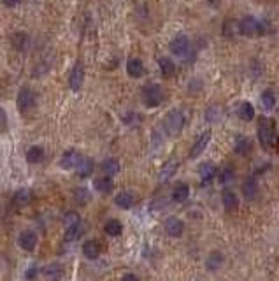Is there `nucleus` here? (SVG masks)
Returning <instances> with one entry per match:
<instances>
[{"label": "nucleus", "instance_id": "1", "mask_svg": "<svg viewBox=\"0 0 279 281\" xmlns=\"http://www.w3.org/2000/svg\"><path fill=\"white\" fill-rule=\"evenodd\" d=\"M258 140L267 151H276V149H279V136L278 132H276L274 120L263 116L262 120L258 121Z\"/></svg>", "mask_w": 279, "mask_h": 281}, {"label": "nucleus", "instance_id": "11", "mask_svg": "<svg viewBox=\"0 0 279 281\" xmlns=\"http://www.w3.org/2000/svg\"><path fill=\"white\" fill-rule=\"evenodd\" d=\"M209 140H211V132H204L200 134L199 137H197V140L193 142L192 149H190V158H197L200 157L204 151H206V148H208Z\"/></svg>", "mask_w": 279, "mask_h": 281}, {"label": "nucleus", "instance_id": "25", "mask_svg": "<svg viewBox=\"0 0 279 281\" xmlns=\"http://www.w3.org/2000/svg\"><path fill=\"white\" fill-rule=\"evenodd\" d=\"M237 114H239V118L243 121H251L253 118H255V107H253L251 102H241L239 109H237Z\"/></svg>", "mask_w": 279, "mask_h": 281}, {"label": "nucleus", "instance_id": "38", "mask_svg": "<svg viewBox=\"0 0 279 281\" xmlns=\"http://www.w3.org/2000/svg\"><path fill=\"white\" fill-rule=\"evenodd\" d=\"M20 2H21V0H2V4L7 5V7H16Z\"/></svg>", "mask_w": 279, "mask_h": 281}, {"label": "nucleus", "instance_id": "6", "mask_svg": "<svg viewBox=\"0 0 279 281\" xmlns=\"http://www.w3.org/2000/svg\"><path fill=\"white\" fill-rule=\"evenodd\" d=\"M34 101H35L34 92L30 88H27V86H23V88L20 90V93H18V99H16L18 111H20L21 114H27V112L34 107Z\"/></svg>", "mask_w": 279, "mask_h": 281}, {"label": "nucleus", "instance_id": "21", "mask_svg": "<svg viewBox=\"0 0 279 281\" xmlns=\"http://www.w3.org/2000/svg\"><path fill=\"white\" fill-rule=\"evenodd\" d=\"M93 169H95V164H93L92 158L83 157V160H81V162H79V165H77L76 173H77V176H79L81 179H86L88 176H92Z\"/></svg>", "mask_w": 279, "mask_h": 281}, {"label": "nucleus", "instance_id": "37", "mask_svg": "<svg viewBox=\"0 0 279 281\" xmlns=\"http://www.w3.org/2000/svg\"><path fill=\"white\" fill-rule=\"evenodd\" d=\"M77 221H81V218L77 216L76 213H67V214H65V227H67V225H72V223H77Z\"/></svg>", "mask_w": 279, "mask_h": 281}, {"label": "nucleus", "instance_id": "12", "mask_svg": "<svg viewBox=\"0 0 279 281\" xmlns=\"http://www.w3.org/2000/svg\"><path fill=\"white\" fill-rule=\"evenodd\" d=\"M102 253V246L97 239H88V241L83 243V255L88 258V260H97Z\"/></svg>", "mask_w": 279, "mask_h": 281}, {"label": "nucleus", "instance_id": "30", "mask_svg": "<svg viewBox=\"0 0 279 281\" xmlns=\"http://www.w3.org/2000/svg\"><path fill=\"white\" fill-rule=\"evenodd\" d=\"M120 162L116 160V158H105L102 162V171H104L107 176H114V174L120 173Z\"/></svg>", "mask_w": 279, "mask_h": 281}, {"label": "nucleus", "instance_id": "8", "mask_svg": "<svg viewBox=\"0 0 279 281\" xmlns=\"http://www.w3.org/2000/svg\"><path fill=\"white\" fill-rule=\"evenodd\" d=\"M18 245H20L21 249L32 253L37 246V234L34 232V230H28V229L23 230V232L18 236Z\"/></svg>", "mask_w": 279, "mask_h": 281}, {"label": "nucleus", "instance_id": "28", "mask_svg": "<svg viewBox=\"0 0 279 281\" xmlns=\"http://www.w3.org/2000/svg\"><path fill=\"white\" fill-rule=\"evenodd\" d=\"M158 65H160V70H162V74H164L165 77L174 76L175 65H174V62H172L171 58H167V56H162V58H158Z\"/></svg>", "mask_w": 279, "mask_h": 281}, {"label": "nucleus", "instance_id": "2", "mask_svg": "<svg viewBox=\"0 0 279 281\" xmlns=\"http://www.w3.org/2000/svg\"><path fill=\"white\" fill-rule=\"evenodd\" d=\"M269 25L265 21L256 20L255 16H244L243 20L239 21V32L243 35L247 37H255V35H263L267 32Z\"/></svg>", "mask_w": 279, "mask_h": 281}, {"label": "nucleus", "instance_id": "7", "mask_svg": "<svg viewBox=\"0 0 279 281\" xmlns=\"http://www.w3.org/2000/svg\"><path fill=\"white\" fill-rule=\"evenodd\" d=\"M83 160V155H81L77 149H67V151L62 155L60 162H58V165H60L64 171H76L77 165H79V162Z\"/></svg>", "mask_w": 279, "mask_h": 281}, {"label": "nucleus", "instance_id": "17", "mask_svg": "<svg viewBox=\"0 0 279 281\" xmlns=\"http://www.w3.org/2000/svg\"><path fill=\"white\" fill-rule=\"evenodd\" d=\"M93 186H95L97 192L100 193H111L112 188H114V183H112V176H100L93 181Z\"/></svg>", "mask_w": 279, "mask_h": 281}, {"label": "nucleus", "instance_id": "5", "mask_svg": "<svg viewBox=\"0 0 279 281\" xmlns=\"http://www.w3.org/2000/svg\"><path fill=\"white\" fill-rule=\"evenodd\" d=\"M171 53L177 58H186L192 51V44H190V39L186 35H177L171 40Z\"/></svg>", "mask_w": 279, "mask_h": 281}, {"label": "nucleus", "instance_id": "22", "mask_svg": "<svg viewBox=\"0 0 279 281\" xmlns=\"http://www.w3.org/2000/svg\"><path fill=\"white\" fill-rule=\"evenodd\" d=\"M243 193H244V197H246L247 201H253V199H256V195H258V183H256L255 177H247V179L244 181Z\"/></svg>", "mask_w": 279, "mask_h": 281}, {"label": "nucleus", "instance_id": "27", "mask_svg": "<svg viewBox=\"0 0 279 281\" xmlns=\"http://www.w3.org/2000/svg\"><path fill=\"white\" fill-rule=\"evenodd\" d=\"M44 160V149L40 146H32L27 151V162L28 164H40Z\"/></svg>", "mask_w": 279, "mask_h": 281}, {"label": "nucleus", "instance_id": "39", "mask_svg": "<svg viewBox=\"0 0 279 281\" xmlns=\"http://www.w3.org/2000/svg\"><path fill=\"white\" fill-rule=\"evenodd\" d=\"M121 280H123V281H137L139 278H137L136 274H125V276L121 278Z\"/></svg>", "mask_w": 279, "mask_h": 281}, {"label": "nucleus", "instance_id": "33", "mask_svg": "<svg viewBox=\"0 0 279 281\" xmlns=\"http://www.w3.org/2000/svg\"><path fill=\"white\" fill-rule=\"evenodd\" d=\"M260 99H262V105L265 109H269V111L276 105V93L272 92V90H265V92H262V97H260Z\"/></svg>", "mask_w": 279, "mask_h": 281}, {"label": "nucleus", "instance_id": "34", "mask_svg": "<svg viewBox=\"0 0 279 281\" xmlns=\"http://www.w3.org/2000/svg\"><path fill=\"white\" fill-rule=\"evenodd\" d=\"M42 273H44V276H46V278H51V280H58V278H62V265L51 264V265H48V267H44Z\"/></svg>", "mask_w": 279, "mask_h": 281}, {"label": "nucleus", "instance_id": "13", "mask_svg": "<svg viewBox=\"0 0 279 281\" xmlns=\"http://www.w3.org/2000/svg\"><path fill=\"white\" fill-rule=\"evenodd\" d=\"M216 165L212 162H204V164L199 165V174H200V183L202 185H209L216 176Z\"/></svg>", "mask_w": 279, "mask_h": 281}, {"label": "nucleus", "instance_id": "3", "mask_svg": "<svg viewBox=\"0 0 279 281\" xmlns=\"http://www.w3.org/2000/svg\"><path fill=\"white\" fill-rule=\"evenodd\" d=\"M183 127H184L183 112L177 111V109H172V111H169L167 116H165V120H164L165 132H167L171 137H175V136H179V134H181Z\"/></svg>", "mask_w": 279, "mask_h": 281}, {"label": "nucleus", "instance_id": "10", "mask_svg": "<svg viewBox=\"0 0 279 281\" xmlns=\"http://www.w3.org/2000/svg\"><path fill=\"white\" fill-rule=\"evenodd\" d=\"M83 81H84V67L81 64H76L74 69L70 70V76H69V88L72 92H77L83 86Z\"/></svg>", "mask_w": 279, "mask_h": 281}, {"label": "nucleus", "instance_id": "23", "mask_svg": "<svg viewBox=\"0 0 279 281\" xmlns=\"http://www.w3.org/2000/svg\"><path fill=\"white\" fill-rule=\"evenodd\" d=\"M104 230L107 236L118 237V236H121V232H123V223H121L120 220H116V218H111V220L105 221Z\"/></svg>", "mask_w": 279, "mask_h": 281}, {"label": "nucleus", "instance_id": "15", "mask_svg": "<svg viewBox=\"0 0 279 281\" xmlns=\"http://www.w3.org/2000/svg\"><path fill=\"white\" fill-rule=\"evenodd\" d=\"M253 149V142L249 137L246 136H239L236 139V144H234V151L241 157H247V153H251Z\"/></svg>", "mask_w": 279, "mask_h": 281}, {"label": "nucleus", "instance_id": "19", "mask_svg": "<svg viewBox=\"0 0 279 281\" xmlns=\"http://www.w3.org/2000/svg\"><path fill=\"white\" fill-rule=\"evenodd\" d=\"M83 230H84V227L81 221L67 225V227H65V241L72 243V241H76V239H79V237L83 236Z\"/></svg>", "mask_w": 279, "mask_h": 281}, {"label": "nucleus", "instance_id": "31", "mask_svg": "<svg viewBox=\"0 0 279 281\" xmlns=\"http://www.w3.org/2000/svg\"><path fill=\"white\" fill-rule=\"evenodd\" d=\"M175 169H177V162H175V160H169L167 164H165L164 167H162V173H160L158 179H160V181L171 179V177L174 176Z\"/></svg>", "mask_w": 279, "mask_h": 281}, {"label": "nucleus", "instance_id": "24", "mask_svg": "<svg viewBox=\"0 0 279 281\" xmlns=\"http://www.w3.org/2000/svg\"><path fill=\"white\" fill-rule=\"evenodd\" d=\"M12 201H14V204H16L18 208H25V206H28L30 201H32V192L28 188H20L16 193H14Z\"/></svg>", "mask_w": 279, "mask_h": 281}, {"label": "nucleus", "instance_id": "20", "mask_svg": "<svg viewBox=\"0 0 279 281\" xmlns=\"http://www.w3.org/2000/svg\"><path fill=\"white\" fill-rule=\"evenodd\" d=\"M114 204L121 209H130L132 206L136 204V197L130 192H120L114 197Z\"/></svg>", "mask_w": 279, "mask_h": 281}, {"label": "nucleus", "instance_id": "26", "mask_svg": "<svg viewBox=\"0 0 279 281\" xmlns=\"http://www.w3.org/2000/svg\"><path fill=\"white\" fill-rule=\"evenodd\" d=\"M188 197H190V186L184 185V183H179L172 190V201L174 202H184L188 201Z\"/></svg>", "mask_w": 279, "mask_h": 281}, {"label": "nucleus", "instance_id": "32", "mask_svg": "<svg viewBox=\"0 0 279 281\" xmlns=\"http://www.w3.org/2000/svg\"><path fill=\"white\" fill-rule=\"evenodd\" d=\"M74 201L77 206H86L88 202L92 201V195L86 188H76L74 190Z\"/></svg>", "mask_w": 279, "mask_h": 281}, {"label": "nucleus", "instance_id": "18", "mask_svg": "<svg viewBox=\"0 0 279 281\" xmlns=\"http://www.w3.org/2000/svg\"><path fill=\"white\" fill-rule=\"evenodd\" d=\"M221 265H223V253H219V251L209 253L208 258H206V269L211 271V273H216Z\"/></svg>", "mask_w": 279, "mask_h": 281}, {"label": "nucleus", "instance_id": "4", "mask_svg": "<svg viewBox=\"0 0 279 281\" xmlns=\"http://www.w3.org/2000/svg\"><path fill=\"white\" fill-rule=\"evenodd\" d=\"M164 97H165L164 90L156 83H149L142 88V101L148 107H158L164 102Z\"/></svg>", "mask_w": 279, "mask_h": 281}, {"label": "nucleus", "instance_id": "9", "mask_svg": "<svg viewBox=\"0 0 279 281\" xmlns=\"http://www.w3.org/2000/svg\"><path fill=\"white\" fill-rule=\"evenodd\" d=\"M164 227H165V232H167L171 237H181L184 232V221L177 216L167 218L165 223H164Z\"/></svg>", "mask_w": 279, "mask_h": 281}, {"label": "nucleus", "instance_id": "16", "mask_svg": "<svg viewBox=\"0 0 279 281\" xmlns=\"http://www.w3.org/2000/svg\"><path fill=\"white\" fill-rule=\"evenodd\" d=\"M127 72L130 77L134 79H139V77L144 76V64L140 58H130L127 62Z\"/></svg>", "mask_w": 279, "mask_h": 281}, {"label": "nucleus", "instance_id": "35", "mask_svg": "<svg viewBox=\"0 0 279 281\" xmlns=\"http://www.w3.org/2000/svg\"><path fill=\"white\" fill-rule=\"evenodd\" d=\"M7 130V112L0 107V132H5Z\"/></svg>", "mask_w": 279, "mask_h": 281}, {"label": "nucleus", "instance_id": "36", "mask_svg": "<svg viewBox=\"0 0 279 281\" xmlns=\"http://www.w3.org/2000/svg\"><path fill=\"white\" fill-rule=\"evenodd\" d=\"M39 276V269H37V265H30L27 271V274H25V278L27 280H35V278Z\"/></svg>", "mask_w": 279, "mask_h": 281}, {"label": "nucleus", "instance_id": "29", "mask_svg": "<svg viewBox=\"0 0 279 281\" xmlns=\"http://www.w3.org/2000/svg\"><path fill=\"white\" fill-rule=\"evenodd\" d=\"M236 181V173H234V169L230 165H225L221 169V173H219V183L223 186H230L232 183Z\"/></svg>", "mask_w": 279, "mask_h": 281}, {"label": "nucleus", "instance_id": "14", "mask_svg": "<svg viewBox=\"0 0 279 281\" xmlns=\"http://www.w3.org/2000/svg\"><path fill=\"white\" fill-rule=\"evenodd\" d=\"M221 202H223L225 209H227L228 213H234L237 208H239V199H237L236 192L230 188H225L221 192Z\"/></svg>", "mask_w": 279, "mask_h": 281}]
</instances>
